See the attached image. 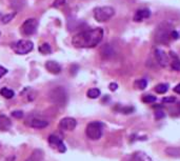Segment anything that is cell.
Segmentation results:
<instances>
[{
  "mask_svg": "<svg viewBox=\"0 0 180 161\" xmlns=\"http://www.w3.org/2000/svg\"><path fill=\"white\" fill-rule=\"evenodd\" d=\"M103 38V30L96 27L93 30H87L80 32L72 38V44L77 48H92L101 42Z\"/></svg>",
  "mask_w": 180,
  "mask_h": 161,
  "instance_id": "1",
  "label": "cell"
},
{
  "mask_svg": "<svg viewBox=\"0 0 180 161\" xmlns=\"http://www.w3.org/2000/svg\"><path fill=\"white\" fill-rule=\"evenodd\" d=\"M48 98L54 104L58 106H64L68 103V93L62 86H56L53 89H51Z\"/></svg>",
  "mask_w": 180,
  "mask_h": 161,
  "instance_id": "2",
  "label": "cell"
},
{
  "mask_svg": "<svg viewBox=\"0 0 180 161\" xmlns=\"http://www.w3.org/2000/svg\"><path fill=\"white\" fill-rule=\"evenodd\" d=\"M103 133V124L100 121H93L87 124L86 129V137L90 140H99Z\"/></svg>",
  "mask_w": 180,
  "mask_h": 161,
  "instance_id": "3",
  "label": "cell"
},
{
  "mask_svg": "<svg viewBox=\"0 0 180 161\" xmlns=\"http://www.w3.org/2000/svg\"><path fill=\"white\" fill-rule=\"evenodd\" d=\"M115 10L112 6H100L94 10V18L98 22H105L114 16Z\"/></svg>",
  "mask_w": 180,
  "mask_h": 161,
  "instance_id": "4",
  "label": "cell"
},
{
  "mask_svg": "<svg viewBox=\"0 0 180 161\" xmlns=\"http://www.w3.org/2000/svg\"><path fill=\"white\" fill-rule=\"evenodd\" d=\"M33 48H34V43L27 39L19 40L12 44V50L18 55H27L32 52Z\"/></svg>",
  "mask_w": 180,
  "mask_h": 161,
  "instance_id": "5",
  "label": "cell"
},
{
  "mask_svg": "<svg viewBox=\"0 0 180 161\" xmlns=\"http://www.w3.org/2000/svg\"><path fill=\"white\" fill-rule=\"evenodd\" d=\"M171 27L168 23H162L158 27L155 33V40L158 43H169V40L171 38Z\"/></svg>",
  "mask_w": 180,
  "mask_h": 161,
  "instance_id": "6",
  "label": "cell"
},
{
  "mask_svg": "<svg viewBox=\"0 0 180 161\" xmlns=\"http://www.w3.org/2000/svg\"><path fill=\"white\" fill-rule=\"evenodd\" d=\"M38 27V21L35 18H29L21 25V33L25 36L34 35Z\"/></svg>",
  "mask_w": 180,
  "mask_h": 161,
  "instance_id": "7",
  "label": "cell"
},
{
  "mask_svg": "<svg viewBox=\"0 0 180 161\" xmlns=\"http://www.w3.org/2000/svg\"><path fill=\"white\" fill-rule=\"evenodd\" d=\"M77 126V121L76 119L72 118V117H65V118H62L59 122V127H60L62 131L66 132H71L74 131Z\"/></svg>",
  "mask_w": 180,
  "mask_h": 161,
  "instance_id": "8",
  "label": "cell"
},
{
  "mask_svg": "<svg viewBox=\"0 0 180 161\" xmlns=\"http://www.w3.org/2000/svg\"><path fill=\"white\" fill-rule=\"evenodd\" d=\"M155 57L157 62L159 63V65L165 68L169 64V56L166 55V53L164 51L160 50V48H157L155 51Z\"/></svg>",
  "mask_w": 180,
  "mask_h": 161,
  "instance_id": "9",
  "label": "cell"
},
{
  "mask_svg": "<svg viewBox=\"0 0 180 161\" xmlns=\"http://www.w3.org/2000/svg\"><path fill=\"white\" fill-rule=\"evenodd\" d=\"M48 142H50L51 144L57 147V149L60 153H64L66 151V147H65V145H64V143L62 142V140L59 137L56 136V135H51V136H48Z\"/></svg>",
  "mask_w": 180,
  "mask_h": 161,
  "instance_id": "10",
  "label": "cell"
},
{
  "mask_svg": "<svg viewBox=\"0 0 180 161\" xmlns=\"http://www.w3.org/2000/svg\"><path fill=\"white\" fill-rule=\"evenodd\" d=\"M45 68H47L51 74H54V75H58V74L61 73V66L59 65V63L53 60H50L45 63Z\"/></svg>",
  "mask_w": 180,
  "mask_h": 161,
  "instance_id": "11",
  "label": "cell"
},
{
  "mask_svg": "<svg viewBox=\"0 0 180 161\" xmlns=\"http://www.w3.org/2000/svg\"><path fill=\"white\" fill-rule=\"evenodd\" d=\"M29 125L34 129H44L48 125V122L47 120H43L40 118H32L29 121Z\"/></svg>",
  "mask_w": 180,
  "mask_h": 161,
  "instance_id": "12",
  "label": "cell"
},
{
  "mask_svg": "<svg viewBox=\"0 0 180 161\" xmlns=\"http://www.w3.org/2000/svg\"><path fill=\"white\" fill-rule=\"evenodd\" d=\"M100 54H101L103 59H110V58H112L113 56H114L115 51L111 44H104L103 47H102L101 51H100Z\"/></svg>",
  "mask_w": 180,
  "mask_h": 161,
  "instance_id": "13",
  "label": "cell"
},
{
  "mask_svg": "<svg viewBox=\"0 0 180 161\" xmlns=\"http://www.w3.org/2000/svg\"><path fill=\"white\" fill-rule=\"evenodd\" d=\"M12 126V121L6 115H0V131H9Z\"/></svg>",
  "mask_w": 180,
  "mask_h": 161,
  "instance_id": "14",
  "label": "cell"
},
{
  "mask_svg": "<svg viewBox=\"0 0 180 161\" xmlns=\"http://www.w3.org/2000/svg\"><path fill=\"white\" fill-rule=\"evenodd\" d=\"M164 153L171 158H180V147H168Z\"/></svg>",
  "mask_w": 180,
  "mask_h": 161,
  "instance_id": "15",
  "label": "cell"
},
{
  "mask_svg": "<svg viewBox=\"0 0 180 161\" xmlns=\"http://www.w3.org/2000/svg\"><path fill=\"white\" fill-rule=\"evenodd\" d=\"M150 16H151V12L149 10H138L136 12L135 16H134V20L136 22H139V21H142L145 18H149Z\"/></svg>",
  "mask_w": 180,
  "mask_h": 161,
  "instance_id": "16",
  "label": "cell"
},
{
  "mask_svg": "<svg viewBox=\"0 0 180 161\" xmlns=\"http://www.w3.org/2000/svg\"><path fill=\"white\" fill-rule=\"evenodd\" d=\"M43 158H44V153H43V151L35 150L25 161H42Z\"/></svg>",
  "mask_w": 180,
  "mask_h": 161,
  "instance_id": "17",
  "label": "cell"
},
{
  "mask_svg": "<svg viewBox=\"0 0 180 161\" xmlns=\"http://www.w3.org/2000/svg\"><path fill=\"white\" fill-rule=\"evenodd\" d=\"M134 158L136 159V161H153L150 156L142 151L134 153Z\"/></svg>",
  "mask_w": 180,
  "mask_h": 161,
  "instance_id": "18",
  "label": "cell"
},
{
  "mask_svg": "<svg viewBox=\"0 0 180 161\" xmlns=\"http://www.w3.org/2000/svg\"><path fill=\"white\" fill-rule=\"evenodd\" d=\"M0 94H1V96H3L4 98H6V99H12L13 97L15 96L14 91L10 89L9 88H2L0 89Z\"/></svg>",
  "mask_w": 180,
  "mask_h": 161,
  "instance_id": "19",
  "label": "cell"
},
{
  "mask_svg": "<svg viewBox=\"0 0 180 161\" xmlns=\"http://www.w3.org/2000/svg\"><path fill=\"white\" fill-rule=\"evenodd\" d=\"M100 94H101V92H100L99 89L93 88V89H90L89 91H87L86 96L89 97V98H91V99H96L100 96Z\"/></svg>",
  "mask_w": 180,
  "mask_h": 161,
  "instance_id": "20",
  "label": "cell"
},
{
  "mask_svg": "<svg viewBox=\"0 0 180 161\" xmlns=\"http://www.w3.org/2000/svg\"><path fill=\"white\" fill-rule=\"evenodd\" d=\"M169 89V84L166 83H159L155 86V92L157 94H165Z\"/></svg>",
  "mask_w": 180,
  "mask_h": 161,
  "instance_id": "21",
  "label": "cell"
},
{
  "mask_svg": "<svg viewBox=\"0 0 180 161\" xmlns=\"http://www.w3.org/2000/svg\"><path fill=\"white\" fill-rule=\"evenodd\" d=\"M38 50H39V52L42 55H48V54L52 53V47H51V45L48 43H42Z\"/></svg>",
  "mask_w": 180,
  "mask_h": 161,
  "instance_id": "22",
  "label": "cell"
},
{
  "mask_svg": "<svg viewBox=\"0 0 180 161\" xmlns=\"http://www.w3.org/2000/svg\"><path fill=\"white\" fill-rule=\"evenodd\" d=\"M171 56L174 58L173 59V62H172V68H173L174 71H180V60L178 59V57H177L176 55H175V53L171 52Z\"/></svg>",
  "mask_w": 180,
  "mask_h": 161,
  "instance_id": "23",
  "label": "cell"
},
{
  "mask_svg": "<svg viewBox=\"0 0 180 161\" xmlns=\"http://www.w3.org/2000/svg\"><path fill=\"white\" fill-rule=\"evenodd\" d=\"M146 85H148V81L145 79H138L134 83V86L137 89H144L146 88Z\"/></svg>",
  "mask_w": 180,
  "mask_h": 161,
  "instance_id": "24",
  "label": "cell"
},
{
  "mask_svg": "<svg viewBox=\"0 0 180 161\" xmlns=\"http://www.w3.org/2000/svg\"><path fill=\"white\" fill-rule=\"evenodd\" d=\"M15 13H12V14H6V15H4L3 17L1 18V21H2V23H4V24H6V23H9L10 21L13 19V18L15 17Z\"/></svg>",
  "mask_w": 180,
  "mask_h": 161,
  "instance_id": "25",
  "label": "cell"
},
{
  "mask_svg": "<svg viewBox=\"0 0 180 161\" xmlns=\"http://www.w3.org/2000/svg\"><path fill=\"white\" fill-rule=\"evenodd\" d=\"M142 101L144 103H153V102L156 101V96L153 95H144L142 97Z\"/></svg>",
  "mask_w": 180,
  "mask_h": 161,
  "instance_id": "26",
  "label": "cell"
},
{
  "mask_svg": "<svg viewBox=\"0 0 180 161\" xmlns=\"http://www.w3.org/2000/svg\"><path fill=\"white\" fill-rule=\"evenodd\" d=\"M134 111H135V109H134L133 106H125L121 109L122 114H132Z\"/></svg>",
  "mask_w": 180,
  "mask_h": 161,
  "instance_id": "27",
  "label": "cell"
},
{
  "mask_svg": "<svg viewBox=\"0 0 180 161\" xmlns=\"http://www.w3.org/2000/svg\"><path fill=\"white\" fill-rule=\"evenodd\" d=\"M12 116L16 119H20L23 117V112L22 111H14V112H12Z\"/></svg>",
  "mask_w": 180,
  "mask_h": 161,
  "instance_id": "28",
  "label": "cell"
},
{
  "mask_svg": "<svg viewBox=\"0 0 180 161\" xmlns=\"http://www.w3.org/2000/svg\"><path fill=\"white\" fill-rule=\"evenodd\" d=\"M164 116H165V113H164V111H161V109H159V111H156V113H155V119H157V120L162 119Z\"/></svg>",
  "mask_w": 180,
  "mask_h": 161,
  "instance_id": "29",
  "label": "cell"
},
{
  "mask_svg": "<svg viewBox=\"0 0 180 161\" xmlns=\"http://www.w3.org/2000/svg\"><path fill=\"white\" fill-rule=\"evenodd\" d=\"M175 101H176V98H175V97H173V96H171V97H165V98H163V99H162V102H163V103H168V104H170V103H174Z\"/></svg>",
  "mask_w": 180,
  "mask_h": 161,
  "instance_id": "30",
  "label": "cell"
},
{
  "mask_svg": "<svg viewBox=\"0 0 180 161\" xmlns=\"http://www.w3.org/2000/svg\"><path fill=\"white\" fill-rule=\"evenodd\" d=\"M64 3H65V0H55V1H54L53 6L54 7H58V6H63Z\"/></svg>",
  "mask_w": 180,
  "mask_h": 161,
  "instance_id": "31",
  "label": "cell"
},
{
  "mask_svg": "<svg viewBox=\"0 0 180 161\" xmlns=\"http://www.w3.org/2000/svg\"><path fill=\"white\" fill-rule=\"evenodd\" d=\"M109 88H110L111 91L114 92V91H116V89H118V84H117V83H115V82H112V83H110Z\"/></svg>",
  "mask_w": 180,
  "mask_h": 161,
  "instance_id": "32",
  "label": "cell"
},
{
  "mask_svg": "<svg viewBox=\"0 0 180 161\" xmlns=\"http://www.w3.org/2000/svg\"><path fill=\"white\" fill-rule=\"evenodd\" d=\"M7 73V70L6 68H3V66H0V78H2L4 75Z\"/></svg>",
  "mask_w": 180,
  "mask_h": 161,
  "instance_id": "33",
  "label": "cell"
},
{
  "mask_svg": "<svg viewBox=\"0 0 180 161\" xmlns=\"http://www.w3.org/2000/svg\"><path fill=\"white\" fill-rule=\"evenodd\" d=\"M178 37H179V35H178V33L176 32V31H172L171 32V38H173V39H178Z\"/></svg>",
  "mask_w": 180,
  "mask_h": 161,
  "instance_id": "34",
  "label": "cell"
},
{
  "mask_svg": "<svg viewBox=\"0 0 180 161\" xmlns=\"http://www.w3.org/2000/svg\"><path fill=\"white\" fill-rule=\"evenodd\" d=\"M174 92L175 93H177V94H180V83L177 84V85L174 88Z\"/></svg>",
  "mask_w": 180,
  "mask_h": 161,
  "instance_id": "35",
  "label": "cell"
},
{
  "mask_svg": "<svg viewBox=\"0 0 180 161\" xmlns=\"http://www.w3.org/2000/svg\"><path fill=\"white\" fill-rule=\"evenodd\" d=\"M0 35H1V33H0Z\"/></svg>",
  "mask_w": 180,
  "mask_h": 161,
  "instance_id": "36",
  "label": "cell"
}]
</instances>
